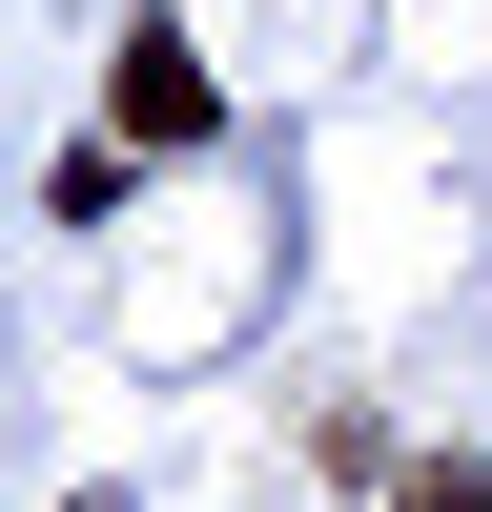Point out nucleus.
Instances as JSON below:
<instances>
[{"mask_svg":"<svg viewBox=\"0 0 492 512\" xmlns=\"http://www.w3.org/2000/svg\"><path fill=\"white\" fill-rule=\"evenodd\" d=\"M144 144H205V62H185V21H123V164Z\"/></svg>","mask_w":492,"mask_h":512,"instance_id":"obj_1","label":"nucleus"},{"mask_svg":"<svg viewBox=\"0 0 492 512\" xmlns=\"http://www.w3.org/2000/svg\"><path fill=\"white\" fill-rule=\"evenodd\" d=\"M410 512H492V472H410Z\"/></svg>","mask_w":492,"mask_h":512,"instance_id":"obj_2","label":"nucleus"}]
</instances>
